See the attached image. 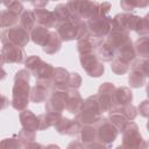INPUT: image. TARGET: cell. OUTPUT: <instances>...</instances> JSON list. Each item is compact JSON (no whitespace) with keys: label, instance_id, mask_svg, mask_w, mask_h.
Masks as SVG:
<instances>
[{"label":"cell","instance_id":"obj_33","mask_svg":"<svg viewBox=\"0 0 149 149\" xmlns=\"http://www.w3.org/2000/svg\"><path fill=\"white\" fill-rule=\"evenodd\" d=\"M148 6H149V0H122L120 1V7L126 12H130L135 8H146Z\"/></svg>","mask_w":149,"mask_h":149},{"label":"cell","instance_id":"obj_45","mask_svg":"<svg viewBox=\"0 0 149 149\" xmlns=\"http://www.w3.org/2000/svg\"><path fill=\"white\" fill-rule=\"evenodd\" d=\"M85 148L86 149H108V147H106L105 144L95 141L93 143H90V144H85Z\"/></svg>","mask_w":149,"mask_h":149},{"label":"cell","instance_id":"obj_24","mask_svg":"<svg viewBox=\"0 0 149 149\" xmlns=\"http://www.w3.org/2000/svg\"><path fill=\"white\" fill-rule=\"evenodd\" d=\"M63 118L62 113H51L45 112L38 115L40 119V130H45L50 127H55L57 122Z\"/></svg>","mask_w":149,"mask_h":149},{"label":"cell","instance_id":"obj_10","mask_svg":"<svg viewBox=\"0 0 149 149\" xmlns=\"http://www.w3.org/2000/svg\"><path fill=\"white\" fill-rule=\"evenodd\" d=\"M142 17L132 13H119L113 17L112 27L121 28L127 31H136L140 27Z\"/></svg>","mask_w":149,"mask_h":149},{"label":"cell","instance_id":"obj_47","mask_svg":"<svg viewBox=\"0 0 149 149\" xmlns=\"http://www.w3.org/2000/svg\"><path fill=\"white\" fill-rule=\"evenodd\" d=\"M23 149H44V147L38 142H30L23 147Z\"/></svg>","mask_w":149,"mask_h":149},{"label":"cell","instance_id":"obj_37","mask_svg":"<svg viewBox=\"0 0 149 149\" xmlns=\"http://www.w3.org/2000/svg\"><path fill=\"white\" fill-rule=\"evenodd\" d=\"M130 66H132V65L126 64V63L119 61L118 58H114V59L111 62V70H112L115 74H118V76H122V74L127 73V72L129 71Z\"/></svg>","mask_w":149,"mask_h":149},{"label":"cell","instance_id":"obj_15","mask_svg":"<svg viewBox=\"0 0 149 149\" xmlns=\"http://www.w3.org/2000/svg\"><path fill=\"white\" fill-rule=\"evenodd\" d=\"M69 78H70V72L61 66L55 68L54 76L51 79V88L54 90H59V91H68V85H69Z\"/></svg>","mask_w":149,"mask_h":149},{"label":"cell","instance_id":"obj_50","mask_svg":"<svg viewBox=\"0 0 149 149\" xmlns=\"http://www.w3.org/2000/svg\"><path fill=\"white\" fill-rule=\"evenodd\" d=\"M146 93H147L148 99H149V83H147V84H146Z\"/></svg>","mask_w":149,"mask_h":149},{"label":"cell","instance_id":"obj_5","mask_svg":"<svg viewBox=\"0 0 149 149\" xmlns=\"http://www.w3.org/2000/svg\"><path fill=\"white\" fill-rule=\"evenodd\" d=\"M97 129V141L109 147L114 143L119 135V129L108 120V118H101L95 125Z\"/></svg>","mask_w":149,"mask_h":149},{"label":"cell","instance_id":"obj_17","mask_svg":"<svg viewBox=\"0 0 149 149\" xmlns=\"http://www.w3.org/2000/svg\"><path fill=\"white\" fill-rule=\"evenodd\" d=\"M136 56L137 55H136L135 47H134L132 38L127 43H125L121 48H119L115 54V58H118L119 61H121L126 64H129V65H132L136 61Z\"/></svg>","mask_w":149,"mask_h":149},{"label":"cell","instance_id":"obj_8","mask_svg":"<svg viewBox=\"0 0 149 149\" xmlns=\"http://www.w3.org/2000/svg\"><path fill=\"white\" fill-rule=\"evenodd\" d=\"M115 90H116V86L109 81H105L99 86L97 98H98V104L101 113L109 112L111 108L114 106Z\"/></svg>","mask_w":149,"mask_h":149},{"label":"cell","instance_id":"obj_27","mask_svg":"<svg viewBox=\"0 0 149 149\" xmlns=\"http://www.w3.org/2000/svg\"><path fill=\"white\" fill-rule=\"evenodd\" d=\"M52 13H54V16H55V20H56V27L61 23H64V22H68V21L72 20V15H71L66 3L56 5Z\"/></svg>","mask_w":149,"mask_h":149},{"label":"cell","instance_id":"obj_20","mask_svg":"<svg viewBox=\"0 0 149 149\" xmlns=\"http://www.w3.org/2000/svg\"><path fill=\"white\" fill-rule=\"evenodd\" d=\"M84 104V99L78 92V90H69L66 99V111L71 114L77 115Z\"/></svg>","mask_w":149,"mask_h":149},{"label":"cell","instance_id":"obj_3","mask_svg":"<svg viewBox=\"0 0 149 149\" xmlns=\"http://www.w3.org/2000/svg\"><path fill=\"white\" fill-rule=\"evenodd\" d=\"M101 115H102V113L100 112V108H99L97 94H93V95L87 97L84 100V104H83L79 113L76 115V119L81 125L94 126L101 119Z\"/></svg>","mask_w":149,"mask_h":149},{"label":"cell","instance_id":"obj_35","mask_svg":"<svg viewBox=\"0 0 149 149\" xmlns=\"http://www.w3.org/2000/svg\"><path fill=\"white\" fill-rule=\"evenodd\" d=\"M77 50L79 55H85L93 52V38L92 37H84L77 41Z\"/></svg>","mask_w":149,"mask_h":149},{"label":"cell","instance_id":"obj_7","mask_svg":"<svg viewBox=\"0 0 149 149\" xmlns=\"http://www.w3.org/2000/svg\"><path fill=\"white\" fill-rule=\"evenodd\" d=\"M112 21H113V17L109 16V15L97 16L94 19H91V20L86 21L90 36L92 38H105V37H107L108 34L112 30Z\"/></svg>","mask_w":149,"mask_h":149},{"label":"cell","instance_id":"obj_44","mask_svg":"<svg viewBox=\"0 0 149 149\" xmlns=\"http://www.w3.org/2000/svg\"><path fill=\"white\" fill-rule=\"evenodd\" d=\"M137 112L143 118H149V99H144L139 104Z\"/></svg>","mask_w":149,"mask_h":149},{"label":"cell","instance_id":"obj_51","mask_svg":"<svg viewBox=\"0 0 149 149\" xmlns=\"http://www.w3.org/2000/svg\"><path fill=\"white\" fill-rule=\"evenodd\" d=\"M115 149H126V148H125V147H123L122 144H120V146H118V147H116Z\"/></svg>","mask_w":149,"mask_h":149},{"label":"cell","instance_id":"obj_1","mask_svg":"<svg viewBox=\"0 0 149 149\" xmlns=\"http://www.w3.org/2000/svg\"><path fill=\"white\" fill-rule=\"evenodd\" d=\"M30 76L31 73L26 70L21 69L16 71L14 76V85L12 88V100L10 105L14 109L22 112L27 109V106L30 100Z\"/></svg>","mask_w":149,"mask_h":149},{"label":"cell","instance_id":"obj_42","mask_svg":"<svg viewBox=\"0 0 149 149\" xmlns=\"http://www.w3.org/2000/svg\"><path fill=\"white\" fill-rule=\"evenodd\" d=\"M81 83H83V79H81V77L78 72H70L69 85H68L69 90H78L81 86Z\"/></svg>","mask_w":149,"mask_h":149},{"label":"cell","instance_id":"obj_4","mask_svg":"<svg viewBox=\"0 0 149 149\" xmlns=\"http://www.w3.org/2000/svg\"><path fill=\"white\" fill-rule=\"evenodd\" d=\"M122 146L126 149H148V142L140 133L139 126L129 121L122 130Z\"/></svg>","mask_w":149,"mask_h":149},{"label":"cell","instance_id":"obj_36","mask_svg":"<svg viewBox=\"0 0 149 149\" xmlns=\"http://www.w3.org/2000/svg\"><path fill=\"white\" fill-rule=\"evenodd\" d=\"M0 149H23V146L20 142L17 135H15L13 137H6L1 140Z\"/></svg>","mask_w":149,"mask_h":149},{"label":"cell","instance_id":"obj_31","mask_svg":"<svg viewBox=\"0 0 149 149\" xmlns=\"http://www.w3.org/2000/svg\"><path fill=\"white\" fill-rule=\"evenodd\" d=\"M146 79L147 77L139 70L132 68L129 74H128V84L133 88H140L143 85H146Z\"/></svg>","mask_w":149,"mask_h":149},{"label":"cell","instance_id":"obj_19","mask_svg":"<svg viewBox=\"0 0 149 149\" xmlns=\"http://www.w3.org/2000/svg\"><path fill=\"white\" fill-rule=\"evenodd\" d=\"M35 17H36V23L43 27L49 28H56V20L54 16L52 10H48L47 8H34L33 9Z\"/></svg>","mask_w":149,"mask_h":149},{"label":"cell","instance_id":"obj_9","mask_svg":"<svg viewBox=\"0 0 149 149\" xmlns=\"http://www.w3.org/2000/svg\"><path fill=\"white\" fill-rule=\"evenodd\" d=\"M79 62L83 70L87 73V76L92 78H99L105 72V66L97 58V56L94 55V51L85 55H79Z\"/></svg>","mask_w":149,"mask_h":149},{"label":"cell","instance_id":"obj_41","mask_svg":"<svg viewBox=\"0 0 149 149\" xmlns=\"http://www.w3.org/2000/svg\"><path fill=\"white\" fill-rule=\"evenodd\" d=\"M132 68L141 71L146 77H149V59H136L133 64H132Z\"/></svg>","mask_w":149,"mask_h":149},{"label":"cell","instance_id":"obj_32","mask_svg":"<svg viewBox=\"0 0 149 149\" xmlns=\"http://www.w3.org/2000/svg\"><path fill=\"white\" fill-rule=\"evenodd\" d=\"M36 24L37 23H36V17H35L34 12L26 9L20 16V26L24 28L28 33H31V30L35 28Z\"/></svg>","mask_w":149,"mask_h":149},{"label":"cell","instance_id":"obj_52","mask_svg":"<svg viewBox=\"0 0 149 149\" xmlns=\"http://www.w3.org/2000/svg\"><path fill=\"white\" fill-rule=\"evenodd\" d=\"M146 127H147V130L149 132V119H148V121H147V125H146Z\"/></svg>","mask_w":149,"mask_h":149},{"label":"cell","instance_id":"obj_14","mask_svg":"<svg viewBox=\"0 0 149 149\" xmlns=\"http://www.w3.org/2000/svg\"><path fill=\"white\" fill-rule=\"evenodd\" d=\"M81 127H83V125L77 119H69V118L63 116L57 122V125L55 126V129L61 135L72 136V135H76V134L80 133Z\"/></svg>","mask_w":149,"mask_h":149},{"label":"cell","instance_id":"obj_11","mask_svg":"<svg viewBox=\"0 0 149 149\" xmlns=\"http://www.w3.org/2000/svg\"><path fill=\"white\" fill-rule=\"evenodd\" d=\"M26 52L23 48L10 44V43H5L2 44L1 48V65L8 63H24L26 62Z\"/></svg>","mask_w":149,"mask_h":149},{"label":"cell","instance_id":"obj_30","mask_svg":"<svg viewBox=\"0 0 149 149\" xmlns=\"http://www.w3.org/2000/svg\"><path fill=\"white\" fill-rule=\"evenodd\" d=\"M80 142L83 144H90L97 141V129L94 126L83 125L80 129Z\"/></svg>","mask_w":149,"mask_h":149},{"label":"cell","instance_id":"obj_43","mask_svg":"<svg viewBox=\"0 0 149 149\" xmlns=\"http://www.w3.org/2000/svg\"><path fill=\"white\" fill-rule=\"evenodd\" d=\"M139 36H148L149 35V13H147L142 20H141V23H140V27L139 29L135 31Z\"/></svg>","mask_w":149,"mask_h":149},{"label":"cell","instance_id":"obj_23","mask_svg":"<svg viewBox=\"0 0 149 149\" xmlns=\"http://www.w3.org/2000/svg\"><path fill=\"white\" fill-rule=\"evenodd\" d=\"M132 101H133V92L129 87L126 86L116 87L114 94V106H125L132 104Z\"/></svg>","mask_w":149,"mask_h":149},{"label":"cell","instance_id":"obj_46","mask_svg":"<svg viewBox=\"0 0 149 149\" xmlns=\"http://www.w3.org/2000/svg\"><path fill=\"white\" fill-rule=\"evenodd\" d=\"M66 149H86L85 144H83L80 141H72L69 143Z\"/></svg>","mask_w":149,"mask_h":149},{"label":"cell","instance_id":"obj_18","mask_svg":"<svg viewBox=\"0 0 149 149\" xmlns=\"http://www.w3.org/2000/svg\"><path fill=\"white\" fill-rule=\"evenodd\" d=\"M19 119H20V123L23 129L31 130V132L40 130V119L37 115H35L33 113V111L24 109V111L20 112Z\"/></svg>","mask_w":149,"mask_h":149},{"label":"cell","instance_id":"obj_49","mask_svg":"<svg viewBox=\"0 0 149 149\" xmlns=\"http://www.w3.org/2000/svg\"><path fill=\"white\" fill-rule=\"evenodd\" d=\"M44 149H61V147L57 144H48L47 147H44Z\"/></svg>","mask_w":149,"mask_h":149},{"label":"cell","instance_id":"obj_13","mask_svg":"<svg viewBox=\"0 0 149 149\" xmlns=\"http://www.w3.org/2000/svg\"><path fill=\"white\" fill-rule=\"evenodd\" d=\"M93 51L97 58L102 62H112L115 58V49L105 38H93Z\"/></svg>","mask_w":149,"mask_h":149},{"label":"cell","instance_id":"obj_40","mask_svg":"<svg viewBox=\"0 0 149 149\" xmlns=\"http://www.w3.org/2000/svg\"><path fill=\"white\" fill-rule=\"evenodd\" d=\"M3 6L6 7L7 10H9V12H12V13L19 15V16H21L22 13L26 10L24 7H23V5H22V2H20V1H8V2H3Z\"/></svg>","mask_w":149,"mask_h":149},{"label":"cell","instance_id":"obj_34","mask_svg":"<svg viewBox=\"0 0 149 149\" xmlns=\"http://www.w3.org/2000/svg\"><path fill=\"white\" fill-rule=\"evenodd\" d=\"M43 63V59L37 56V55H31V56H28L26 62H24V69L28 70L31 74H34L36 72V70L41 66V64Z\"/></svg>","mask_w":149,"mask_h":149},{"label":"cell","instance_id":"obj_48","mask_svg":"<svg viewBox=\"0 0 149 149\" xmlns=\"http://www.w3.org/2000/svg\"><path fill=\"white\" fill-rule=\"evenodd\" d=\"M49 3V1H33L31 5L35 6V8H45V6Z\"/></svg>","mask_w":149,"mask_h":149},{"label":"cell","instance_id":"obj_26","mask_svg":"<svg viewBox=\"0 0 149 149\" xmlns=\"http://www.w3.org/2000/svg\"><path fill=\"white\" fill-rule=\"evenodd\" d=\"M108 120L119 129L120 133H122L123 128L126 127V125L129 122L128 119L121 113V111L118 107H112L111 111L108 112Z\"/></svg>","mask_w":149,"mask_h":149},{"label":"cell","instance_id":"obj_21","mask_svg":"<svg viewBox=\"0 0 149 149\" xmlns=\"http://www.w3.org/2000/svg\"><path fill=\"white\" fill-rule=\"evenodd\" d=\"M50 88L43 84H38L36 83L30 91V101L34 104H40V102H44L49 99L50 97Z\"/></svg>","mask_w":149,"mask_h":149},{"label":"cell","instance_id":"obj_2","mask_svg":"<svg viewBox=\"0 0 149 149\" xmlns=\"http://www.w3.org/2000/svg\"><path fill=\"white\" fill-rule=\"evenodd\" d=\"M56 31L61 36L63 42H69L73 40H81L84 37H91L86 21L79 17H72V20L61 23L56 27Z\"/></svg>","mask_w":149,"mask_h":149},{"label":"cell","instance_id":"obj_25","mask_svg":"<svg viewBox=\"0 0 149 149\" xmlns=\"http://www.w3.org/2000/svg\"><path fill=\"white\" fill-rule=\"evenodd\" d=\"M50 31H51V30H49L47 27L36 24L35 28H34V29L31 30V33H30V40H31L35 44L43 47V45L45 44V42L48 41V38H49Z\"/></svg>","mask_w":149,"mask_h":149},{"label":"cell","instance_id":"obj_38","mask_svg":"<svg viewBox=\"0 0 149 149\" xmlns=\"http://www.w3.org/2000/svg\"><path fill=\"white\" fill-rule=\"evenodd\" d=\"M114 107H118L121 111V113L128 119V121H133L139 114L137 107H135L133 104H128V105H125V106H114Z\"/></svg>","mask_w":149,"mask_h":149},{"label":"cell","instance_id":"obj_39","mask_svg":"<svg viewBox=\"0 0 149 149\" xmlns=\"http://www.w3.org/2000/svg\"><path fill=\"white\" fill-rule=\"evenodd\" d=\"M17 137L20 140V142L22 143V146L24 147L26 144L34 142L36 139V132H31V130H27V129H21L17 134Z\"/></svg>","mask_w":149,"mask_h":149},{"label":"cell","instance_id":"obj_29","mask_svg":"<svg viewBox=\"0 0 149 149\" xmlns=\"http://www.w3.org/2000/svg\"><path fill=\"white\" fill-rule=\"evenodd\" d=\"M19 21H20V16L7 10V9H3L0 14V27L2 29L12 28V27L16 26Z\"/></svg>","mask_w":149,"mask_h":149},{"label":"cell","instance_id":"obj_28","mask_svg":"<svg viewBox=\"0 0 149 149\" xmlns=\"http://www.w3.org/2000/svg\"><path fill=\"white\" fill-rule=\"evenodd\" d=\"M136 55L142 59H149V35L139 37L134 42Z\"/></svg>","mask_w":149,"mask_h":149},{"label":"cell","instance_id":"obj_16","mask_svg":"<svg viewBox=\"0 0 149 149\" xmlns=\"http://www.w3.org/2000/svg\"><path fill=\"white\" fill-rule=\"evenodd\" d=\"M106 40L109 42V44L116 51L119 48H121L125 43H127L130 40V36H129V31H127L125 29H121V28L112 27V30L108 34V36L106 37Z\"/></svg>","mask_w":149,"mask_h":149},{"label":"cell","instance_id":"obj_6","mask_svg":"<svg viewBox=\"0 0 149 149\" xmlns=\"http://www.w3.org/2000/svg\"><path fill=\"white\" fill-rule=\"evenodd\" d=\"M30 41V33H28L20 24H16L8 29H2L1 31V43H10L17 47H26Z\"/></svg>","mask_w":149,"mask_h":149},{"label":"cell","instance_id":"obj_22","mask_svg":"<svg viewBox=\"0 0 149 149\" xmlns=\"http://www.w3.org/2000/svg\"><path fill=\"white\" fill-rule=\"evenodd\" d=\"M62 43H63V41H62L61 36L58 35V33L56 30H51L49 38L45 42V44L42 47V49L47 55H54L61 50Z\"/></svg>","mask_w":149,"mask_h":149},{"label":"cell","instance_id":"obj_53","mask_svg":"<svg viewBox=\"0 0 149 149\" xmlns=\"http://www.w3.org/2000/svg\"><path fill=\"white\" fill-rule=\"evenodd\" d=\"M148 147H149V141H148Z\"/></svg>","mask_w":149,"mask_h":149},{"label":"cell","instance_id":"obj_12","mask_svg":"<svg viewBox=\"0 0 149 149\" xmlns=\"http://www.w3.org/2000/svg\"><path fill=\"white\" fill-rule=\"evenodd\" d=\"M66 99H68V91H59L54 90L50 93L49 99L45 101V112L51 113H63L66 109Z\"/></svg>","mask_w":149,"mask_h":149}]
</instances>
